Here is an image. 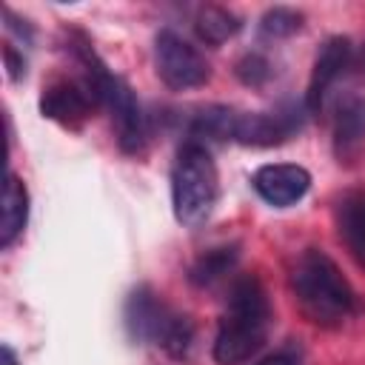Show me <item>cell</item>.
I'll list each match as a JSON object with an SVG mask.
<instances>
[{"label":"cell","instance_id":"obj_1","mask_svg":"<svg viewBox=\"0 0 365 365\" xmlns=\"http://www.w3.org/2000/svg\"><path fill=\"white\" fill-rule=\"evenodd\" d=\"M271 317L274 314H271V302H268L262 282L251 274L237 277L228 291V302L220 317V325H217V336L211 348L214 362L242 365L254 359L268 339Z\"/></svg>","mask_w":365,"mask_h":365},{"label":"cell","instance_id":"obj_2","mask_svg":"<svg viewBox=\"0 0 365 365\" xmlns=\"http://www.w3.org/2000/svg\"><path fill=\"white\" fill-rule=\"evenodd\" d=\"M291 291L302 314L322 328L342 325L356 311V294L339 265L319 248H305L291 268Z\"/></svg>","mask_w":365,"mask_h":365},{"label":"cell","instance_id":"obj_3","mask_svg":"<svg viewBox=\"0 0 365 365\" xmlns=\"http://www.w3.org/2000/svg\"><path fill=\"white\" fill-rule=\"evenodd\" d=\"M71 51L83 66V77L94 86L100 106L108 108V114H111L117 145L125 154H140L148 140V125H145V114H143L140 100L134 97L131 86L97 57V51L91 48V43L83 34L77 37V43H71Z\"/></svg>","mask_w":365,"mask_h":365},{"label":"cell","instance_id":"obj_4","mask_svg":"<svg viewBox=\"0 0 365 365\" xmlns=\"http://www.w3.org/2000/svg\"><path fill=\"white\" fill-rule=\"evenodd\" d=\"M123 319L134 342H151L174 359H188L194 348V336H197L194 322L185 314L174 311L148 285H140L128 294Z\"/></svg>","mask_w":365,"mask_h":365},{"label":"cell","instance_id":"obj_5","mask_svg":"<svg viewBox=\"0 0 365 365\" xmlns=\"http://www.w3.org/2000/svg\"><path fill=\"white\" fill-rule=\"evenodd\" d=\"M220 197V174L202 143H185L171 165V208L177 222L202 225Z\"/></svg>","mask_w":365,"mask_h":365},{"label":"cell","instance_id":"obj_6","mask_svg":"<svg viewBox=\"0 0 365 365\" xmlns=\"http://www.w3.org/2000/svg\"><path fill=\"white\" fill-rule=\"evenodd\" d=\"M154 68L171 91L200 88L211 77V66L202 51L171 29H160L154 37Z\"/></svg>","mask_w":365,"mask_h":365},{"label":"cell","instance_id":"obj_7","mask_svg":"<svg viewBox=\"0 0 365 365\" xmlns=\"http://www.w3.org/2000/svg\"><path fill=\"white\" fill-rule=\"evenodd\" d=\"M94 108H100V97L86 77L51 80L40 94L43 117H48L66 128H80L94 114Z\"/></svg>","mask_w":365,"mask_h":365},{"label":"cell","instance_id":"obj_8","mask_svg":"<svg viewBox=\"0 0 365 365\" xmlns=\"http://www.w3.org/2000/svg\"><path fill=\"white\" fill-rule=\"evenodd\" d=\"M305 106H282L277 111H237L234 137L242 145H279L302 128Z\"/></svg>","mask_w":365,"mask_h":365},{"label":"cell","instance_id":"obj_9","mask_svg":"<svg viewBox=\"0 0 365 365\" xmlns=\"http://www.w3.org/2000/svg\"><path fill=\"white\" fill-rule=\"evenodd\" d=\"M354 43L348 37H328L314 60L311 68V80H308V91H305V111L308 114H319L325 106L328 91L334 88V83L354 66Z\"/></svg>","mask_w":365,"mask_h":365},{"label":"cell","instance_id":"obj_10","mask_svg":"<svg viewBox=\"0 0 365 365\" xmlns=\"http://www.w3.org/2000/svg\"><path fill=\"white\" fill-rule=\"evenodd\" d=\"M251 185L268 205L291 208L308 194L311 174H308V168H302L297 163H268L254 171Z\"/></svg>","mask_w":365,"mask_h":365},{"label":"cell","instance_id":"obj_11","mask_svg":"<svg viewBox=\"0 0 365 365\" xmlns=\"http://www.w3.org/2000/svg\"><path fill=\"white\" fill-rule=\"evenodd\" d=\"M365 148V94H345L334 106V154L354 163Z\"/></svg>","mask_w":365,"mask_h":365},{"label":"cell","instance_id":"obj_12","mask_svg":"<svg viewBox=\"0 0 365 365\" xmlns=\"http://www.w3.org/2000/svg\"><path fill=\"white\" fill-rule=\"evenodd\" d=\"M336 231L351 257L365 265V191H348L336 202Z\"/></svg>","mask_w":365,"mask_h":365},{"label":"cell","instance_id":"obj_13","mask_svg":"<svg viewBox=\"0 0 365 365\" xmlns=\"http://www.w3.org/2000/svg\"><path fill=\"white\" fill-rule=\"evenodd\" d=\"M29 222V191L17 174H6L3 185V214H0V248H9Z\"/></svg>","mask_w":365,"mask_h":365},{"label":"cell","instance_id":"obj_14","mask_svg":"<svg viewBox=\"0 0 365 365\" xmlns=\"http://www.w3.org/2000/svg\"><path fill=\"white\" fill-rule=\"evenodd\" d=\"M242 29V20L225 9V6H200L194 14V31L200 34V40H205L208 46H222L225 40H231L237 31Z\"/></svg>","mask_w":365,"mask_h":365},{"label":"cell","instance_id":"obj_15","mask_svg":"<svg viewBox=\"0 0 365 365\" xmlns=\"http://www.w3.org/2000/svg\"><path fill=\"white\" fill-rule=\"evenodd\" d=\"M240 259V248L237 245H217V248H208L205 254H200L194 259V265L188 268V279L197 285V288H208L214 285L217 279H222L228 271H234Z\"/></svg>","mask_w":365,"mask_h":365},{"label":"cell","instance_id":"obj_16","mask_svg":"<svg viewBox=\"0 0 365 365\" xmlns=\"http://www.w3.org/2000/svg\"><path fill=\"white\" fill-rule=\"evenodd\" d=\"M234 123L237 111L228 106H208L200 108L191 120V134L205 137V140H231L234 137Z\"/></svg>","mask_w":365,"mask_h":365},{"label":"cell","instance_id":"obj_17","mask_svg":"<svg viewBox=\"0 0 365 365\" xmlns=\"http://www.w3.org/2000/svg\"><path fill=\"white\" fill-rule=\"evenodd\" d=\"M302 29V14L299 11H294V9H285V6H274V9H268L265 14H262V20H259V31L265 34V37H291V34H297Z\"/></svg>","mask_w":365,"mask_h":365},{"label":"cell","instance_id":"obj_18","mask_svg":"<svg viewBox=\"0 0 365 365\" xmlns=\"http://www.w3.org/2000/svg\"><path fill=\"white\" fill-rule=\"evenodd\" d=\"M271 63L268 57L257 54V51H248L240 63H237V77L245 83V86H262L268 77H271Z\"/></svg>","mask_w":365,"mask_h":365},{"label":"cell","instance_id":"obj_19","mask_svg":"<svg viewBox=\"0 0 365 365\" xmlns=\"http://www.w3.org/2000/svg\"><path fill=\"white\" fill-rule=\"evenodd\" d=\"M3 60H6V68H9V80H20L26 74V60H23V54L14 51L11 43L3 46Z\"/></svg>","mask_w":365,"mask_h":365},{"label":"cell","instance_id":"obj_20","mask_svg":"<svg viewBox=\"0 0 365 365\" xmlns=\"http://www.w3.org/2000/svg\"><path fill=\"white\" fill-rule=\"evenodd\" d=\"M254 365H302V359H299V354L294 348H282V351H274V354L262 356Z\"/></svg>","mask_w":365,"mask_h":365},{"label":"cell","instance_id":"obj_21","mask_svg":"<svg viewBox=\"0 0 365 365\" xmlns=\"http://www.w3.org/2000/svg\"><path fill=\"white\" fill-rule=\"evenodd\" d=\"M0 351H3V365H20L17 362V354L11 351V345H3Z\"/></svg>","mask_w":365,"mask_h":365}]
</instances>
